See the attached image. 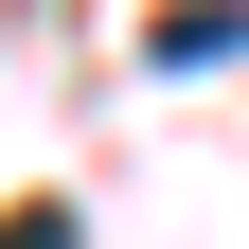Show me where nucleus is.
I'll list each match as a JSON object with an SVG mask.
<instances>
[{"mask_svg":"<svg viewBox=\"0 0 249 249\" xmlns=\"http://www.w3.org/2000/svg\"><path fill=\"white\" fill-rule=\"evenodd\" d=\"M142 53H160V71H213V53H249V18H231V0H213V18H160V36H142Z\"/></svg>","mask_w":249,"mask_h":249,"instance_id":"f257e3e1","label":"nucleus"},{"mask_svg":"<svg viewBox=\"0 0 249 249\" xmlns=\"http://www.w3.org/2000/svg\"><path fill=\"white\" fill-rule=\"evenodd\" d=\"M0 249H71V196H18V213H0Z\"/></svg>","mask_w":249,"mask_h":249,"instance_id":"f03ea898","label":"nucleus"}]
</instances>
